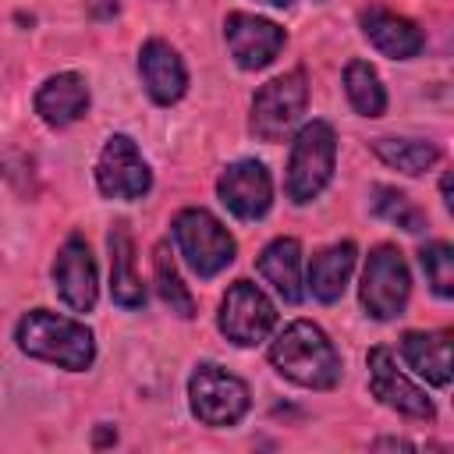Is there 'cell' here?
<instances>
[{
  "instance_id": "2",
  "label": "cell",
  "mask_w": 454,
  "mask_h": 454,
  "mask_svg": "<svg viewBox=\"0 0 454 454\" xmlns=\"http://www.w3.org/2000/svg\"><path fill=\"white\" fill-rule=\"evenodd\" d=\"M14 344L21 355L57 365L64 372H85L96 362L92 326L53 309H28L14 326Z\"/></svg>"
},
{
  "instance_id": "12",
  "label": "cell",
  "mask_w": 454,
  "mask_h": 454,
  "mask_svg": "<svg viewBox=\"0 0 454 454\" xmlns=\"http://www.w3.org/2000/svg\"><path fill=\"white\" fill-rule=\"evenodd\" d=\"M223 43H227L231 60L241 71H262L280 57V50L287 43V32L273 18L248 14V11H231L223 18Z\"/></svg>"
},
{
  "instance_id": "18",
  "label": "cell",
  "mask_w": 454,
  "mask_h": 454,
  "mask_svg": "<svg viewBox=\"0 0 454 454\" xmlns=\"http://www.w3.org/2000/svg\"><path fill=\"white\" fill-rule=\"evenodd\" d=\"M255 270L273 287V294L284 298L287 305L305 301V262H301V241L298 238H291V234L273 238L255 255Z\"/></svg>"
},
{
  "instance_id": "8",
  "label": "cell",
  "mask_w": 454,
  "mask_h": 454,
  "mask_svg": "<svg viewBox=\"0 0 454 454\" xmlns=\"http://www.w3.org/2000/svg\"><path fill=\"white\" fill-rule=\"evenodd\" d=\"M277 305L273 298L252 284V280H234L216 309V330L234 344V348H255L262 340H270V333L277 330Z\"/></svg>"
},
{
  "instance_id": "19",
  "label": "cell",
  "mask_w": 454,
  "mask_h": 454,
  "mask_svg": "<svg viewBox=\"0 0 454 454\" xmlns=\"http://www.w3.org/2000/svg\"><path fill=\"white\" fill-rule=\"evenodd\" d=\"M106 248H110V298H114V305H121L128 312L145 309L149 294H145V284L135 270V238H131L128 220L110 223Z\"/></svg>"
},
{
  "instance_id": "11",
  "label": "cell",
  "mask_w": 454,
  "mask_h": 454,
  "mask_svg": "<svg viewBox=\"0 0 454 454\" xmlns=\"http://www.w3.org/2000/svg\"><path fill=\"white\" fill-rule=\"evenodd\" d=\"M50 280H53L57 298L71 312H92L96 309V301H99V270H96L92 248L82 234L64 238V245L53 255Z\"/></svg>"
},
{
  "instance_id": "7",
  "label": "cell",
  "mask_w": 454,
  "mask_h": 454,
  "mask_svg": "<svg viewBox=\"0 0 454 454\" xmlns=\"http://www.w3.org/2000/svg\"><path fill=\"white\" fill-rule=\"evenodd\" d=\"M188 408L209 429L238 426L252 408V390L241 376L216 362H199L188 376Z\"/></svg>"
},
{
  "instance_id": "23",
  "label": "cell",
  "mask_w": 454,
  "mask_h": 454,
  "mask_svg": "<svg viewBox=\"0 0 454 454\" xmlns=\"http://www.w3.org/2000/svg\"><path fill=\"white\" fill-rule=\"evenodd\" d=\"M153 284H156V294L160 301L177 316V319H195V298L188 291V284L181 280V270L174 262V252L167 241H160L153 248Z\"/></svg>"
},
{
  "instance_id": "10",
  "label": "cell",
  "mask_w": 454,
  "mask_h": 454,
  "mask_svg": "<svg viewBox=\"0 0 454 454\" xmlns=\"http://www.w3.org/2000/svg\"><path fill=\"white\" fill-rule=\"evenodd\" d=\"M365 365H369V394L383 408H390V411H397L404 419H419V422H433L436 419L433 397L397 369V358H394L390 348H383V344L369 348Z\"/></svg>"
},
{
  "instance_id": "9",
  "label": "cell",
  "mask_w": 454,
  "mask_h": 454,
  "mask_svg": "<svg viewBox=\"0 0 454 454\" xmlns=\"http://www.w3.org/2000/svg\"><path fill=\"white\" fill-rule=\"evenodd\" d=\"M92 177H96V192L103 199H117V202H135L153 192V170H149L138 142L124 131H114L103 142Z\"/></svg>"
},
{
  "instance_id": "29",
  "label": "cell",
  "mask_w": 454,
  "mask_h": 454,
  "mask_svg": "<svg viewBox=\"0 0 454 454\" xmlns=\"http://www.w3.org/2000/svg\"><path fill=\"white\" fill-rule=\"evenodd\" d=\"M262 4H270V7H291L294 0H262Z\"/></svg>"
},
{
  "instance_id": "27",
  "label": "cell",
  "mask_w": 454,
  "mask_h": 454,
  "mask_svg": "<svg viewBox=\"0 0 454 454\" xmlns=\"http://www.w3.org/2000/svg\"><path fill=\"white\" fill-rule=\"evenodd\" d=\"M415 450V443H408V440H394V436H383V440H376L372 443V450Z\"/></svg>"
},
{
  "instance_id": "17",
  "label": "cell",
  "mask_w": 454,
  "mask_h": 454,
  "mask_svg": "<svg viewBox=\"0 0 454 454\" xmlns=\"http://www.w3.org/2000/svg\"><path fill=\"white\" fill-rule=\"evenodd\" d=\"M450 340H454V330H447V326L443 330H404L397 340V351L411 372H419L429 387L443 390L454 380Z\"/></svg>"
},
{
  "instance_id": "6",
  "label": "cell",
  "mask_w": 454,
  "mask_h": 454,
  "mask_svg": "<svg viewBox=\"0 0 454 454\" xmlns=\"http://www.w3.org/2000/svg\"><path fill=\"white\" fill-rule=\"evenodd\" d=\"M411 298V270L404 262V252L397 245H376L365 255L362 280H358V305L369 319L390 323L404 316Z\"/></svg>"
},
{
  "instance_id": "1",
  "label": "cell",
  "mask_w": 454,
  "mask_h": 454,
  "mask_svg": "<svg viewBox=\"0 0 454 454\" xmlns=\"http://www.w3.org/2000/svg\"><path fill=\"white\" fill-rule=\"evenodd\" d=\"M270 365L305 390H333L344 376V358L333 348L330 333L312 319H291L266 351Z\"/></svg>"
},
{
  "instance_id": "28",
  "label": "cell",
  "mask_w": 454,
  "mask_h": 454,
  "mask_svg": "<svg viewBox=\"0 0 454 454\" xmlns=\"http://www.w3.org/2000/svg\"><path fill=\"white\" fill-rule=\"evenodd\" d=\"M440 195H443V206H447V209H454V199H450V174H443V177H440Z\"/></svg>"
},
{
  "instance_id": "21",
  "label": "cell",
  "mask_w": 454,
  "mask_h": 454,
  "mask_svg": "<svg viewBox=\"0 0 454 454\" xmlns=\"http://www.w3.org/2000/svg\"><path fill=\"white\" fill-rule=\"evenodd\" d=\"M369 149H372V156L380 163H387L390 170H401L404 177H422L443 156L436 142H426V138H397V135H380V138L369 142Z\"/></svg>"
},
{
  "instance_id": "24",
  "label": "cell",
  "mask_w": 454,
  "mask_h": 454,
  "mask_svg": "<svg viewBox=\"0 0 454 454\" xmlns=\"http://www.w3.org/2000/svg\"><path fill=\"white\" fill-rule=\"evenodd\" d=\"M369 209H372V216H380V220H387V223H397L401 231H408V234H419V231H426V213L401 192V188H394V184H372L369 188Z\"/></svg>"
},
{
  "instance_id": "22",
  "label": "cell",
  "mask_w": 454,
  "mask_h": 454,
  "mask_svg": "<svg viewBox=\"0 0 454 454\" xmlns=\"http://www.w3.org/2000/svg\"><path fill=\"white\" fill-rule=\"evenodd\" d=\"M344 96L358 117H383L387 114V85H383L380 71L362 57L344 64Z\"/></svg>"
},
{
  "instance_id": "14",
  "label": "cell",
  "mask_w": 454,
  "mask_h": 454,
  "mask_svg": "<svg viewBox=\"0 0 454 454\" xmlns=\"http://www.w3.org/2000/svg\"><path fill=\"white\" fill-rule=\"evenodd\" d=\"M138 78L145 96L156 106H174L184 99L188 92V67L184 57L177 53V46H170L167 39L153 35L138 46Z\"/></svg>"
},
{
  "instance_id": "5",
  "label": "cell",
  "mask_w": 454,
  "mask_h": 454,
  "mask_svg": "<svg viewBox=\"0 0 454 454\" xmlns=\"http://www.w3.org/2000/svg\"><path fill=\"white\" fill-rule=\"evenodd\" d=\"M170 234L174 245L181 252V259L188 262V270L199 280H213L220 277L234 255H238V241L234 234L223 227V220L216 213H209L206 206H184L174 220H170Z\"/></svg>"
},
{
  "instance_id": "20",
  "label": "cell",
  "mask_w": 454,
  "mask_h": 454,
  "mask_svg": "<svg viewBox=\"0 0 454 454\" xmlns=\"http://www.w3.org/2000/svg\"><path fill=\"white\" fill-rule=\"evenodd\" d=\"M358 262V248L355 241H333L326 248H319L305 270V294H312L319 305H333L344 298L351 273Z\"/></svg>"
},
{
  "instance_id": "3",
  "label": "cell",
  "mask_w": 454,
  "mask_h": 454,
  "mask_svg": "<svg viewBox=\"0 0 454 454\" xmlns=\"http://www.w3.org/2000/svg\"><path fill=\"white\" fill-rule=\"evenodd\" d=\"M337 170V131L330 121H305L291 135V153L284 167V195L294 206H309L326 192Z\"/></svg>"
},
{
  "instance_id": "26",
  "label": "cell",
  "mask_w": 454,
  "mask_h": 454,
  "mask_svg": "<svg viewBox=\"0 0 454 454\" xmlns=\"http://www.w3.org/2000/svg\"><path fill=\"white\" fill-rule=\"evenodd\" d=\"M106 443H117V429L110 422H99L92 433V447H106Z\"/></svg>"
},
{
  "instance_id": "25",
  "label": "cell",
  "mask_w": 454,
  "mask_h": 454,
  "mask_svg": "<svg viewBox=\"0 0 454 454\" xmlns=\"http://www.w3.org/2000/svg\"><path fill=\"white\" fill-rule=\"evenodd\" d=\"M419 266L426 273V284L436 298H454V245L450 241H426L419 248Z\"/></svg>"
},
{
  "instance_id": "13",
  "label": "cell",
  "mask_w": 454,
  "mask_h": 454,
  "mask_svg": "<svg viewBox=\"0 0 454 454\" xmlns=\"http://www.w3.org/2000/svg\"><path fill=\"white\" fill-rule=\"evenodd\" d=\"M216 199L227 206L231 216L238 220H262L273 206V177L262 160H234L220 170L216 177Z\"/></svg>"
},
{
  "instance_id": "16",
  "label": "cell",
  "mask_w": 454,
  "mask_h": 454,
  "mask_svg": "<svg viewBox=\"0 0 454 454\" xmlns=\"http://www.w3.org/2000/svg\"><path fill=\"white\" fill-rule=\"evenodd\" d=\"M358 28H362L365 43L380 57H390V60H415L426 50L422 28L411 18H404V14L390 11V7H380V4H369L358 14Z\"/></svg>"
},
{
  "instance_id": "15",
  "label": "cell",
  "mask_w": 454,
  "mask_h": 454,
  "mask_svg": "<svg viewBox=\"0 0 454 454\" xmlns=\"http://www.w3.org/2000/svg\"><path fill=\"white\" fill-rule=\"evenodd\" d=\"M89 103H92V92H89V82H85L82 71L50 74V78H43V85L32 96L35 117L53 131H64V128L78 124L89 114Z\"/></svg>"
},
{
  "instance_id": "4",
  "label": "cell",
  "mask_w": 454,
  "mask_h": 454,
  "mask_svg": "<svg viewBox=\"0 0 454 454\" xmlns=\"http://www.w3.org/2000/svg\"><path fill=\"white\" fill-rule=\"evenodd\" d=\"M305 106H309V74L305 67H291L252 92L248 135L266 145H277L294 135V128L305 117Z\"/></svg>"
}]
</instances>
